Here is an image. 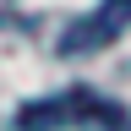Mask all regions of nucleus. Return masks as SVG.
Returning a JSON list of instances; mask_svg holds the SVG:
<instances>
[{
  "instance_id": "1",
  "label": "nucleus",
  "mask_w": 131,
  "mask_h": 131,
  "mask_svg": "<svg viewBox=\"0 0 131 131\" xmlns=\"http://www.w3.org/2000/svg\"><path fill=\"white\" fill-rule=\"evenodd\" d=\"M16 131H126V109L93 88H66L16 109Z\"/></svg>"
},
{
  "instance_id": "2",
  "label": "nucleus",
  "mask_w": 131,
  "mask_h": 131,
  "mask_svg": "<svg viewBox=\"0 0 131 131\" xmlns=\"http://www.w3.org/2000/svg\"><path fill=\"white\" fill-rule=\"evenodd\" d=\"M126 27H131V0H104L98 11L77 16V22L60 33V55H93V49L115 44Z\"/></svg>"
}]
</instances>
